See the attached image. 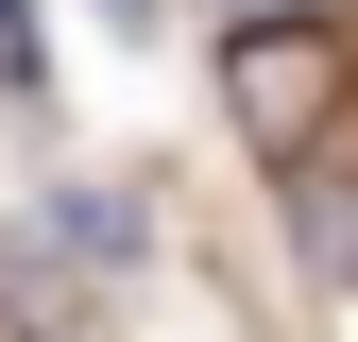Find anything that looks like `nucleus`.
<instances>
[{
    "mask_svg": "<svg viewBox=\"0 0 358 342\" xmlns=\"http://www.w3.org/2000/svg\"><path fill=\"white\" fill-rule=\"evenodd\" d=\"M222 18H273V0H222Z\"/></svg>",
    "mask_w": 358,
    "mask_h": 342,
    "instance_id": "423d86ee",
    "label": "nucleus"
},
{
    "mask_svg": "<svg viewBox=\"0 0 358 342\" xmlns=\"http://www.w3.org/2000/svg\"><path fill=\"white\" fill-rule=\"evenodd\" d=\"M273 171H290V240L358 291V171H307V154H273Z\"/></svg>",
    "mask_w": 358,
    "mask_h": 342,
    "instance_id": "7ed1b4c3",
    "label": "nucleus"
},
{
    "mask_svg": "<svg viewBox=\"0 0 358 342\" xmlns=\"http://www.w3.org/2000/svg\"><path fill=\"white\" fill-rule=\"evenodd\" d=\"M222 103H239V137H256V154H307V137H324V103H341V34H324V18H290V0H273V18H239Z\"/></svg>",
    "mask_w": 358,
    "mask_h": 342,
    "instance_id": "f257e3e1",
    "label": "nucleus"
},
{
    "mask_svg": "<svg viewBox=\"0 0 358 342\" xmlns=\"http://www.w3.org/2000/svg\"><path fill=\"white\" fill-rule=\"evenodd\" d=\"M103 18H120V34H154V0H103Z\"/></svg>",
    "mask_w": 358,
    "mask_h": 342,
    "instance_id": "39448f33",
    "label": "nucleus"
},
{
    "mask_svg": "<svg viewBox=\"0 0 358 342\" xmlns=\"http://www.w3.org/2000/svg\"><path fill=\"white\" fill-rule=\"evenodd\" d=\"M0 103H52V52H34V0H0Z\"/></svg>",
    "mask_w": 358,
    "mask_h": 342,
    "instance_id": "20e7f679",
    "label": "nucleus"
},
{
    "mask_svg": "<svg viewBox=\"0 0 358 342\" xmlns=\"http://www.w3.org/2000/svg\"><path fill=\"white\" fill-rule=\"evenodd\" d=\"M85 256H137V205H34V223H0V325L69 342L85 325Z\"/></svg>",
    "mask_w": 358,
    "mask_h": 342,
    "instance_id": "f03ea898",
    "label": "nucleus"
}]
</instances>
